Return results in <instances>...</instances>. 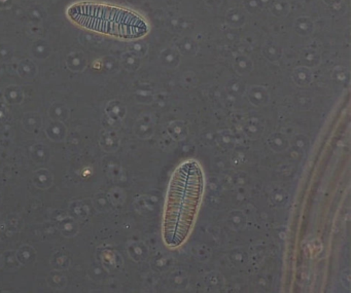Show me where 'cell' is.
<instances>
[{"mask_svg": "<svg viewBox=\"0 0 351 293\" xmlns=\"http://www.w3.org/2000/svg\"><path fill=\"white\" fill-rule=\"evenodd\" d=\"M248 99L254 105H265L269 101V94L263 87H252L248 91Z\"/></svg>", "mask_w": 351, "mask_h": 293, "instance_id": "1", "label": "cell"}, {"mask_svg": "<svg viewBox=\"0 0 351 293\" xmlns=\"http://www.w3.org/2000/svg\"><path fill=\"white\" fill-rule=\"evenodd\" d=\"M293 30L299 36H308L314 31V23L309 17H300L293 25Z\"/></svg>", "mask_w": 351, "mask_h": 293, "instance_id": "2", "label": "cell"}, {"mask_svg": "<svg viewBox=\"0 0 351 293\" xmlns=\"http://www.w3.org/2000/svg\"><path fill=\"white\" fill-rule=\"evenodd\" d=\"M160 58L164 65L173 68L180 64V53L178 52V49H166L161 53Z\"/></svg>", "mask_w": 351, "mask_h": 293, "instance_id": "3", "label": "cell"}, {"mask_svg": "<svg viewBox=\"0 0 351 293\" xmlns=\"http://www.w3.org/2000/svg\"><path fill=\"white\" fill-rule=\"evenodd\" d=\"M269 10L272 15L276 17H285L291 11V5L287 3V0H273L269 5Z\"/></svg>", "mask_w": 351, "mask_h": 293, "instance_id": "4", "label": "cell"}, {"mask_svg": "<svg viewBox=\"0 0 351 293\" xmlns=\"http://www.w3.org/2000/svg\"><path fill=\"white\" fill-rule=\"evenodd\" d=\"M293 81L299 86H307L312 81V73L308 67H299L293 73Z\"/></svg>", "mask_w": 351, "mask_h": 293, "instance_id": "5", "label": "cell"}, {"mask_svg": "<svg viewBox=\"0 0 351 293\" xmlns=\"http://www.w3.org/2000/svg\"><path fill=\"white\" fill-rule=\"evenodd\" d=\"M227 23L231 27H240L245 23V15L240 9H232L227 13Z\"/></svg>", "mask_w": 351, "mask_h": 293, "instance_id": "6", "label": "cell"}, {"mask_svg": "<svg viewBox=\"0 0 351 293\" xmlns=\"http://www.w3.org/2000/svg\"><path fill=\"white\" fill-rule=\"evenodd\" d=\"M235 71L240 75H248L252 69V62L246 56H237L234 60Z\"/></svg>", "mask_w": 351, "mask_h": 293, "instance_id": "7", "label": "cell"}, {"mask_svg": "<svg viewBox=\"0 0 351 293\" xmlns=\"http://www.w3.org/2000/svg\"><path fill=\"white\" fill-rule=\"evenodd\" d=\"M176 49H178L180 55H184V56H186V55H188V56H193V55L196 54L197 44H195L194 40H191L190 38H186L180 40V42H178V48Z\"/></svg>", "mask_w": 351, "mask_h": 293, "instance_id": "8", "label": "cell"}, {"mask_svg": "<svg viewBox=\"0 0 351 293\" xmlns=\"http://www.w3.org/2000/svg\"><path fill=\"white\" fill-rule=\"evenodd\" d=\"M263 53L268 60L273 61V57H274V61H276L281 57V48L278 44H268L264 46Z\"/></svg>", "mask_w": 351, "mask_h": 293, "instance_id": "9", "label": "cell"}, {"mask_svg": "<svg viewBox=\"0 0 351 293\" xmlns=\"http://www.w3.org/2000/svg\"><path fill=\"white\" fill-rule=\"evenodd\" d=\"M170 134L172 135L173 138L180 140V139L184 138L186 135V127L184 126L182 123H173L169 128Z\"/></svg>", "mask_w": 351, "mask_h": 293, "instance_id": "10", "label": "cell"}, {"mask_svg": "<svg viewBox=\"0 0 351 293\" xmlns=\"http://www.w3.org/2000/svg\"><path fill=\"white\" fill-rule=\"evenodd\" d=\"M324 3L328 7H338L342 3V0H324Z\"/></svg>", "mask_w": 351, "mask_h": 293, "instance_id": "11", "label": "cell"}]
</instances>
